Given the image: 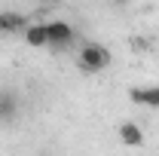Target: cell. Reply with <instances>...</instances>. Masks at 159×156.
Listing matches in <instances>:
<instances>
[{
    "label": "cell",
    "mask_w": 159,
    "mask_h": 156,
    "mask_svg": "<svg viewBox=\"0 0 159 156\" xmlns=\"http://www.w3.org/2000/svg\"><path fill=\"white\" fill-rule=\"evenodd\" d=\"M110 49L107 46H101V43H86L83 49H80V55H77V64H80V71L83 74H101L107 64H110Z\"/></svg>",
    "instance_id": "obj_1"
},
{
    "label": "cell",
    "mask_w": 159,
    "mask_h": 156,
    "mask_svg": "<svg viewBox=\"0 0 159 156\" xmlns=\"http://www.w3.org/2000/svg\"><path fill=\"white\" fill-rule=\"evenodd\" d=\"M129 98H132V104L153 107V110H156L159 107V86H135V89L129 92Z\"/></svg>",
    "instance_id": "obj_2"
},
{
    "label": "cell",
    "mask_w": 159,
    "mask_h": 156,
    "mask_svg": "<svg viewBox=\"0 0 159 156\" xmlns=\"http://www.w3.org/2000/svg\"><path fill=\"white\" fill-rule=\"evenodd\" d=\"M25 28H28V19L21 12H16V9H3L0 12V34H19Z\"/></svg>",
    "instance_id": "obj_3"
},
{
    "label": "cell",
    "mask_w": 159,
    "mask_h": 156,
    "mask_svg": "<svg viewBox=\"0 0 159 156\" xmlns=\"http://www.w3.org/2000/svg\"><path fill=\"white\" fill-rule=\"evenodd\" d=\"M46 31H49V43L52 46H67L74 40V28L67 21H46Z\"/></svg>",
    "instance_id": "obj_4"
},
{
    "label": "cell",
    "mask_w": 159,
    "mask_h": 156,
    "mask_svg": "<svg viewBox=\"0 0 159 156\" xmlns=\"http://www.w3.org/2000/svg\"><path fill=\"white\" fill-rule=\"evenodd\" d=\"M25 43L34 46V49H43L49 46V31H46V21H31L25 28Z\"/></svg>",
    "instance_id": "obj_5"
},
{
    "label": "cell",
    "mask_w": 159,
    "mask_h": 156,
    "mask_svg": "<svg viewBox=\"0 0 159 156\" xmlns=\"http://www.w3.org/2000/svg\"><path fill=\"white\" fill-rule=\"evenodd\" d=\"M16 113H19V98H16V92L0 89V122L16 119Z\"/></svg>",
    "instance_id": "obj_6"
},
{
    "label": "cell",
    "mask_w": 159,
    "mask_h": 156,
    "mask_svg": "<svg viewBox=\"0 0 159 156\" xmlns=\"http://www.w3.org/2000/svg\"><path fill=\"white\" fill-rule=\"evenodd\" d=\"M119 141H122L125 147H141V144H144L141 126L138 122H122V126H119Z\"/></svg>",
    "instance_id": "obj_7"
},
{
    "label": "cell",
    "mask_w": 159,
    "mask_h": 156,
    "mask_svg": "<svg viewBox=\"0 0 159 156\" xmlns=\"http://www.w3.org/2000/svg\"><path fill=\"white\" fill-rule=\"evenodd\" d=\"M113 3H116V6H125V3H129V0H113Z\"/></svg>",
    "instance_id": "obj_8"
},
{
    "label": "cell",
    "mask_w": 159,
    "mask_h": 156,
    "mask_svg": "<svg viewBox=\"0 0 159 156\" xmlns=\"http://www.w3.org/2000/svg\"><path fill=\"white\" fill-rule=\"evenodd\" d=\"M40 3H55V0H40Z\"/></svg>",
    "instance_id": "obj_9"
}]
</instances>
